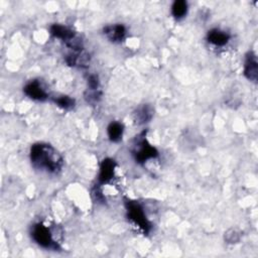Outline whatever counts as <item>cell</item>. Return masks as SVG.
I'll return each instance as SVG.
<instances>
[{
	"label": "cell",
	"instance_id": "obj_1",
	"mask_svg": "<svg viewBox=\"0 0 258 258\" xmlns=\"http://www.w3.org/2000/svg\"><path fill=\"white\" fill-rule=\"evenodd\" d=\"M29 157L34 168L48 173H57L61 170L63 159L58 151L47 143H34L30 147Z\"/></svg>",
	"mask_w": 258,
	"mask_h": 258
},
{
	"label": "cell",
	"instance_id": "obj_2",
	"mask_svg": "<svg viewBox=\"0 0 258 258\" xmlns=\"http://www.w3.org/2000/svg\"><path fill=\"white\" fill-rule=\"evenodd\" d=\"M130 151L135 161L139 164H143L147 160L154 159L158 156L157 149L146 139V131H142L135 136L132 141Z\"/></svg>",
	"mask_w": 258,
	"mask_h": 258
},
{
	"label": "cell",
	"instance_id": "obj_3",
	"mask_svg": "<svg viewBox=\"0 0 258 258\" xmlns=\"http://www.w3.org/2000/svg\"><path fill=\"white\" fill-rule=\"evenodd\" d=\"M125 208L128 220L143 234H149L152 227L145 215L143 207L137 201L125 200Z\"/></svg>",
	"mask_w": 258,
	"mask_h": 258
},
{
	"label": "cell",
	"instance_id": "obj_4",
	"mask_svg": "<svg viewBox=\"0 0 258 258\" xmlns=\"http://www.w3.org/2000/svg\"><path fill=\"white\" fill-rule=\"evenodd\" d=\"M30 235L32 240L42 248L58 250L59 245L53 239L50 229L43 223H36L31 227Z\"/></svg>",
	"mask_w": 258,
	"mask_h": 258
},
{
	"label": "cell",
	"instance_id": "obj_5",
	"mask_svg": "<svg viewBox=\"0 0 258 258\" xmlns=\"http://www.w3.org/2000/svg\"><path fill=\"white\" fill-rule=\"evenodd\" d=\"M24 94L34 101H45L48 98V94L45 91L43 85L38 80L28 82L23 88Z\"/></svg>",
	"mask_w": 258,
	"mask_h": 258
},
{
	"label": "cell",
	"instance_id": "obj_6",
	"mask_svg": "<svg viewBox=\"0 0 258 258\" xmlns=\"http://www.w3.org/2000/svg\"><path fill=\"white\" fill-rule=\"evenodd\" d=\"M244 76L247 80L256 83L258 79V62L255 52L248 51L244 62Z\"/></svg>",
	"mask_w": 258,
	"mask_h": 258
},
{
	"label": "cell",
	"instance_id": "obj_7",
	"mask_svg": "<svg viewBox=\"0 0 258 258\" xmlns=\"http://www.w3.org/2000/svg\"><path fill=\"white\" fill-rule=\"evenodd\" d=\"M49 32L53 37L61 39L66 43V45L70 44L78 37V35L74 30H72L67 26H63L61 24H56V23L52 24L49 27Z\"/></svg>",
	"mask_w": 258,
	"mask_h": 258
},
{
	"label": "cell",
	"instance_id": "obj_8",
	"mask_svg": "<svg viewBox=\"0 0 258 258\" xmlns=\"http://www.w3.org/2000/svg\"><path fill=\"white\" fill-rule=\"evenodd\" d=\"M116 162L112 158H105L100 165V171L98 175L99 184L108 183L113 177L115 173Z\"/></svg>",
	"mask_w": 258,
	"mask_h": 258
},
{
	"label": "cell",
	"instance_id": "obj_9",
	"mask_svg": "<svg viewBox=\"0 0 258 258\" xmlns=\"http://www.w3.org/2000/svg\"><path fill=\"white\" fill-rule=\"evenodd\" d=\"M103 32L105 36L114 43L121 42L126 36V27L121 23L110 24L104 27Z\"/></svg>",
	"mask_w": 258,
	"mask_h": 258
},
{
	"label": "cell",
	"instance_id": "obj_10",
	"mask_svg": "<svg viewBox=\"0 0 258 258\" xmlns=\"http://www.w3.org/2000/svg\"><path fill=\"white\" fill-rule=\"evenodd\" d=\"M90 61V55L84 50L72 51L66 56V62L71 67L86 68Z\"/></svg>",
	"mask_w": 258,
	"mask_h": 258
},
{
	"label": "cell",
	"instance_id": "obj_11",
	"mask_svg": "<svg viewBox=\"0 0 258 258\" xmlns=\"http://www.w3.org/2000/svg\"><path fill=\"white\" fill-rule=\"evenodd\" d=\"M207 40L216 46H224L229 42L230 34L219 28H213L208 31Z\"/></svg>",
	"mask_w": 258,
	"mask_h": 258
},
{
	"label": "cell",
	"instance_id": "obj_12",
	"mask_svg": "<svg viewBox=\"0 0 258 258\" xmlns=\"http://www.w3.org/2000/svg\"><path fill=\"white\" fill-rule=\"evenodd\" d=\"M153 117V109L148 104L139 106L133 113V119L136 124L141 125L149 122Z\"/></svg>",
	"mask_w": 258,
	"mask_h": 258
},
{
	"label": "cell",
	"instance_id": "obj_13",
	"mask_svg": "<svg viewBox=\"0 0 258 258\" xmlns=\"http://www.w3.org/2000/svg\"><path fill=\"white\" fill-rule=\"evenodd\" d=\"M124 126L118 121L111 122L107 127V134L112 142H119L122 139Z\"/></svg>",
	"mask_w": 258,
	"mask_h": 258
},
{
	"label": "cell",
	"instance_id": "obj_14",
	"mask_svg": "<svg viewBox=\"0 0 258 258\" xmlns=\"http://www.w3.org/2000/svg\"><path fill=\"white\" fill-rule=\"evenodd\" d=\"M187 13V3L184 0H176L171 5V14L175 19L183 18Z\"/></svg>",
	"mask_w": 258,
	"mask_h": 258
},
{
	"label": "cell",
	"instance_id": "obj_15",
	"mask_svg": "<svg viewBox=\"0 0 258 258\" xmlns=\"http://www.w3.org/2000/svg\"><path fill=\"white\" fill-rule=\"evenodd\" d=\"M53 103L63 110H71L75 107V99L68 95H59L52 98Z\"/></svg>",
	"mask_w": 258,
	"mask_h": 258
},
{
	"label": "cell",
	"instance_id": "obj_16",
	"mask_svg": "<svg viewBox=\"0 0 258 258\" xmlns=\"http://www.w3.org/2000/svg\"><path fill=\"white\" fill-rule=\"evenodd\" d=\"M87 84H88L87 90H91V91L101 90V88H100V81H99V78H98L97 75H94V74L90 75L88 77Z\"/></svg>",
	"mask_w": 258,
	"mask_h": 258
}]
</instances>
